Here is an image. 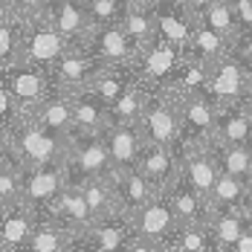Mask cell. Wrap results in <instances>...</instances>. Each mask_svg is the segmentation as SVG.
I'll return each instance as SVG.
<instances>
[{
  "label": "cell",
  "instance_id": "16",
  "mask_svg": "<svg viewBox=\"0 0 252 252\" xmlns=\"http://www.w3.org/2000/svg\"><path fill=\"white\" fill-rule=\"evenodd\" d=\"M116 189H119V203L125 206V215L142 209L145 203H151L154 197H159V194L165 191V189H159L157 183H151L139 168L125 171V174H116Z\"/></svg>",
  "mask_w": 252,
  "mask_h": 252
},
{
  "label": "cell",
  "instance_id": "8",
  "mask_svg": "<svg viewBox=\"0 0 252 252\" xmlns=\"http://www.w3.org/2000/svg\"><path fill=\"white\" fill-rule=\"evenodd\" d=\"M90 52L99 58L101 64H130L139 58V47L133 44V38L127 35L122 24H107V26H93L90 32Z\"/></svg>",
  "mask_w": 252,
  "mask_h": 252
},
{
  "label": "cell",
  "instance_id": "27",
  "mask_svg": "<svg viewBox=\"0 0 252 252\" xmlns=\"http://www.w3.org/2000/svg\"><path fill=\"white\" fill-rule=\"evenodd\" d=\"M232 52H235V55H238L247 67H252V35H247L241 44H235V47H232Z\"/></svg>",
  "mask_w": 252,
  "mask_h": 252
},
{
  "label": "cell",
  "instance_id": "6",
  "mask_svg": "<svg viewBox=\"0 0 252 252\" xmlns=\"http://www.w3.org/2000/svg\"><path fill=\"white\" fill-rule=\"evenodd\" d=\"M67 183H70V177H67V159L32 165L24 174V194H21V200L38 212L41 206H47L50 200H55Z\"/></svg>",
  "mask_w": 252,
  "mask_h": 252
},
{
  "label": "cell",
  "instance_id": "3",
  "mask_svg": "<svg viewBox=\"0 0 252 252\" xmlns=\"http://www.w3.org/2000/svg\"><path fill=\"white\" fill-rule=\"evenodd\" d=\"M67 50H70V41L58 32V26L52 24L47 15H38V18H29V24H26L18 61L44 70V67L58 64V58Z\"/></svg>",
  "mask_w": 252,
  "mask_h": 252
},
{
  "label": "cell",
  "instance_id": "10",
  "mask_svg": "<svg viewBox=\"0 0 252 252\" xmlns=\"http://www.w3.org/2000/svg\"><path fill=\"white\" fill-rule=\"evenodd\" d=\"M139 125L145 130V136L151 142H159V145H177L180 136H183V119H180V110H177V99H157L148 101Z\"/></svg>",
  "mask_w": 252,
  "mask_h": 252
},
{
  "label": "cell",
  "instance_id": "28",
  "mask_svg": "<svg viewBox=\"0 0 252 252\" xmlns=\"http://www.w3.org/2000/svg\"><path fill=\"white\" fill-rule=\"evenodd\" d=\"M212 3H218V0H183V6H186V9H189L194 18H197V15H203V12H206Z\"/></svg>",
  "mask_w": 252,
  "mask_h": 252
},
{
  "label": "cell",
  "instance_id": "22",
  "mask_svg": "<svg viewBox=\"0 0 252 252\" xmlns=\"http://www.w3.org/2000/svg\"><path fill=\"white\" fill-rule=\"evenodd\" d=\"M218 142H252V113L247 107L218 110Z\"/></svg>",
  "mask_w": 252,
  "mask_h": 252
},
{
  "label": "cell",
  "instance_id": "17",
  "mask_svg": "<svg viewBox=\"0 0 252 252\" xmlns=\"http://www.w3.org/2000/svg\"><path fill=\"white\" fill-rule=\"evenodd\" d=\"M241 206H252V191L250 183L244 177H235L220 171L215 180V189L209 194V209L212 212H223V209H241ZM209 212V215H212Z\"/></svg>",
  "mask_w": 252,
  "mask_h": 252
},
{
  "label": "cell",
  "instance_id": "5",
  "mask_svg": "<svg viewBox=\"0 0 252 252\" xmlns=\"http://www.w3.org/2000/svg\"><path fill=\"white\" fill-rule=\"evenodd\" d=\"M107 148H110V159H113V174H125L139 168V159L145 151V130L142 125H130V122H110L104 130Z\"/></svg>",
  "mask_w": 252,
  "mask_h": 252
},
{
  "label": "cell",
  "instance_id": "30",
  "mask_svg": "<svg viewBox=\"0 0 252 252\" xmlns=\"http://www.w3.org/2000/svg\"><path fill=\"white\" fill-rule=\"evenodd\" d=\"M244 107H247V110L252 113V87H250V93H247V101H244Z\"/></svg>",
  "mask_w": 252,
  "mask_h": 252
},
{
  "label": "cell",
  "instance_id": "21",
  "mask_svg": "<svg viewBox=\"0 0 252 252\" xmlns=\"http://www.w3.org/2000/svg\"><path fill=\"white\" fill-rule=\"evenodd\" d=\"M35 119L41 125L52 130V133H61V136H70L73 133V99L70 96H55V99H47L44 104H38V113Z\"/></svg>",
  "mask_w": 252,
  "mask_h": 252
},
{
  "label": "cell",
  "instance_id": "29",
  "mask_svg": "<svg viewBox=\"0 0 252 252\" xmlns=\"http://www.w3.org/2000/svg\"><path fill=\"white\" fill-rule=\"evenodd\" d=\"M151 9H162V6H171V3H180V0H145Z\"/></svg>",
  "mask_w": 252,
  "mask_h": 252
},
{
  "label": "cell",
  "instance_id": "11",
  "mask_svg": "<svg viewBox=\"0 0 252 252\" xmlns=\"http://www.w3.org/2000/svg\"><path fill=\"white\" fill-rule=\"evenodd\" d=\"M35 226H38L35 209L26 206L24 200L3 206V215H0V250L29 247V238H32Z\"/></svg>",
  "mask_w": 252,
  "mask_h": 252
},
{
  "label": "cell",
  "instance_id": "2",
  "mask_svg": "<svg viewBox=\"0 0 252 252\" xmlns=\"http://www.w3.org/2000/svg\"><path fill=\"white\" fill-rule=\"evenodd\" d=\"M107 174H113V159L104 133H70V154H67L70 183H84Z\"/></svg>",
  "mask_w": 252,
  "mask_h": 252
},
{
  "label": "cell",
  "instance_id": "15",
  "mask_svg": "<svg viewBox=\"0 0 252 252\" xmlns=\"http://www.w3.org/2000/svg\"><path fill=\"white\" fill-rule=\"evenodd\" d=\"M139 171L157 183L159 189H168L180 174V157L174 154V145H159V142H145V151L139 159Z\"/></svg>",
  "mask_w": 252,
  "mask_h": 252
},
{
  "label": "cell",
  "instance_id": "4",
  "mask_svg": "<svg viewBox=\"0 0 252 252\" xmlns=\"http://www.w3.org/2000/svg\"><path fill=\"white\" fill-rule=\"evenodd\" d=\"M250 93V78H247V64L232 52L218 61L209 64V84H206V96L215 101L218 107H226L232 101Z\"/></svg>",
  "mask_w": 252,
  "mask_h": 252
},
{
  "label": "cell",
  "instance_id": "13",
  "mask_svg": "<svg viewBox=\"0 0 252 252\" xmlns=\"http://www.w3.org/2000/svg\"><path fill=\"white\" fill-rule=\"evenodd\" d=\"M3 84L15 93V99L21 101V107H26V104L38 107V101L44 99L41 67H32V64H24V61L3 64Z\"/></svg>",
  "mask_w": 252,
  "mask_h": 252
},
{
  "label": "cell",
  "instance_id": "19",
  "mask_svg": "<svg viewBox=\"0 0 252 252\" xmlns=\"http://www.w3.org/2000/svg\"><path fill=\"white\" fill-rule=\"evenodd\" d=\"M209 148L215 154L220 171L244 177V180L252 174V142H218V139H212Z\"/></svg>",
  "mask_w": 252,
  "mask_h": 252
},
{
  "label": "cell",
  "instance_id": "31",
  "mask_svg": "<svg viewBox=\"0 0 252 252\" xmlns=\"http://www.w3.org/2000/svg\"><path fill=\"white\" fill-rule=\"evenodd\" d=\"M247 183H250V191H252V174H250V177H247Z\"/></svg>",
  "mask_w": 252,
  "mask_h": 252
},
{
  "label": "cell",
  "instance_id": "1",
  "mask_svg": "<svg viewBox=\"0 0 252 252\" xmlns=\"http://www.w3.org/2000/svg\"><path fill=\"white\" fill-rule=\"evenodd\" d=\"M127 223H130V235H133V244L130 250H154V247H165L171 232L177 229V218L174 209L168 203V189L154 197L151 203H145L142 209L130 212L127 215Z\"/></svg>",
  "mask_w": 252,
  "mask_h": 252
},
{
  "label": "cell",
  "instance_id": "12",
  "mask_svg": "<svg viewBox=\"0 0 252 252\" xmlns=\"http://www.w3.org/2000/svg\"><path fill=\"white\" fill-rule=\"evenodd\" d=\"M168 203L174 209L177 226H191V223H206L203 215L212 212L209 209V200L203 197L200 191L186 180L183 174L174 177V183L168 186Z\"/></svg>",
  "mask_w": 252,
  "mask_h": 252
},
{
  "label": "cell",
  "instance_id": "26",
  "mask_svg": "<svg viewBox=\"0 0 252 252\" xmlns=\"http://www.w3.org/2000/svg\"><path fill=\"white\" fill-rule=\"evenodd\" d=\"M130 0H87V12L93 26H107V24H122Z\"/></svg>",
  "mask_w": 252,
  "mask_h": 252
},
{
  "label": "cell",
  "instance_id": "18",
  "mask_svg": "<svg viewBox=\"0 0 252 252\" xmlns=\"http://www.w3.org/2000/svg\"><path fill=\"white\" fill-rule=\"evenodd\" d=\"M101 67H107V64H101L93 52L84 55V52H73V50H67L58 58V64H55L58 81L64 87H84V84H90Z\"/></svg>",
  "mask_w": 252,
  "mask_h": 252
},
{
  "label": "cell",
  "instance_id": "20",
  "mask_svg": "<svg viewBox=\"0 0 252 252\" xmlns=\"http://www.w3.org/2000/svg\"><path fill=\"white\" fill-rule=\"evenodd\" d=\"M113 218V215H110ZM110 218H101L96 220L87 232H81V241L90 247V250H99V252H110V250H119V247H130L133 238H127V229L122 226L119 220H110Z\"/></svg>",
  "mask_w": 252,
  "mask_h": 252
},
{
  "label": "cell",
  "instance_id": "7",
  "mask_svg": "<svg viewBox=\"0 0 252 252\" xmlns=\"http://www.w3.org/2000/svg\"><path fill=\"white\" fill-rule=\"evenodd\" d=\"M177 110L183 127L189 130L186 136H191L194 142H212L218 136V110L206 93H183L177 99Z\"/></svg>",
  "mask_w": 252,
  "mask_h": 252
},
{
  "label": "cell",
  "instance_id": "25",
  "mask_svg": "<svg viewBox=\"0 0 252 252\" xmlns=\"http://www.w3.org/2000/svg\"><path fill=\"white\" fill-rule=\"evenodd\" d=\"M200 18H206V21L215 26L220 35H226L229 44H235V35H238V24H241V21H238V15H235V9H232L229 0H218V3H212Z\"/></svg>",
  "mask_w": 252,
  "mask_h": 252
},
{
  "label": "cell",
  "instance_id": "9",
  "mask_svg": "<svg viewBox=\"0 0 252 252\" xmlns=\"http://www.w3.org/2000/svg\"><path fill=\"white\" fill-rule=\"evenodd\" d=\"M183 55L186 52L180 50L177 44H171L162 35H157L151 44L139 52V58H136L139 70H142V81L145 84H162V81H168V78L174 76V70L180 67Z\"/></svg>",
  "mask_w": 252,
  "mask_h": 252
},
{
  "label": "cell",
  "instance_id": "24",
  "mask_svg": "<svg viewBox=\"0 0 252 252\" xmlns=\"http://www.w3.org/2000/svg\"><path fill=\"white\" fill-rule=\"evenodd\" d=\"M67 244H70V229L61 226V220L38 223L32 238H29V250L35 252H61Z\"/></svg>",
  "mask_w": 252,
  "mask_h": 252
},
{
  "label": "cell",
  "instance_id": "14",
  "mask_svg": "<svg viewBox=\"0 0 252 252\" xmlns=\"http://www.w3.org/2000/svg\"><path fill=\"white\" fill-rule=\"evenodd\" d=\"M50 21L58 26V32L76 44V41H87L90 32H93V21H90V12L84 3L78 0H52L50 6Z\"/></svg>",
  "mask_w": 252,
  "mask_h": 252
},
{
  "label": "cell",
  "instance_id": "32",
  "mask_svg": "<svg viewBox=\"0 0 252 252\" xmlns=\"http://www.w3.org/2000/svg\"><path fill=\"white\" fill-rule=\"evenodd\" d=\"M78 3H87V0H78Z\"/></svg>",
  "mask_w": 252,
  "mask_h": 252
},
{
  "label": "cell",
  "instance_id": "23",
  "mask_svg": "<svg viewBox=\"0 0 252 252\" xmlns=\"http://www.w3.org/2000/svg\"><path fill=\"white\" fill-rule=\"evenodd\" d=\"M229 38L226 35H220L215 26L209 24L206 18H194V52H197V58H203V61H218V58H223L229 52Z\"/></svg>",
  "mask_w": 252,
  "mask_h": 252
}]
</instances>
